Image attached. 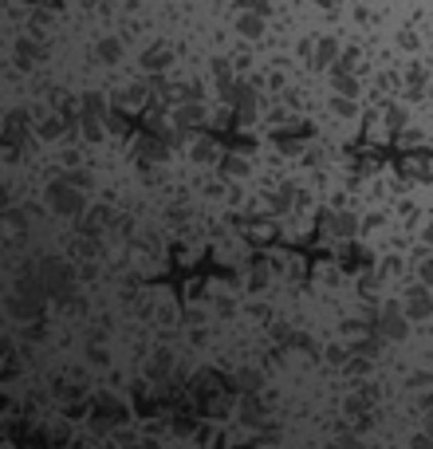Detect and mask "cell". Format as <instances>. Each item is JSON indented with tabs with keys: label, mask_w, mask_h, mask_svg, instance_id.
Here are the masks:
<instances>
[{
	"label": "cell",
	"mask_w": 433,
	"mask_h": 449,
	"mask_svg": "<svg viewBox=\"0 0 433 449\" xmlns=\"http://www.w3.org/2000/svg\"><path fill=\"white\" fill-rule=\"evenodd\" d=\"M48 201H51V209H55V213H68V217H75V213L83 209V194H79V186H71L68 178H63V181H51Z\"/></svg>",
	"instance_id": "cell-1"
},
{
	"label": "cell",
	"mask_w": 433,
	"mask_h": 449,
	"mask_svg": "<svg viewBox=\"0 0 433 449\" xmlns=\"http://www.w3.org/2000/svg\"><path fill=\"white\" fill-rule=\"evenodd\" d=\"M406 307H398V304H386L383 312H378V331H383L386 339H402L406 335Z\"/></svg>",
	"instance_id": "cell-2"
},
{
	"label": "cell",
	"mask_w": 433,
	"mask_h": 449,
	"mask_svg": "<svg viewBox=\"0 0 433 449\" xmlns=\"http://www.w3.org/2000/svg\"><path fill=\"white\" fill-rule=\"evenodd\" d=\"M402 307H406V315H410V319H429V312H433L429 292H425V288H414V292L406 296V304H402Z\"/></svg>",
	"instance_id": "cell-3"
},
{
	"label": "cell",
	"mask_w": 433,
	"mask_h": 449,
	"mask_svg": "<svg viewBox=\"0 0 433 449\" xmlns=\"http://www.w3.org/2000/svg\"><path fill=\"white\" fill-rule=\"evenodd\" d=\"M323 229L331 233V237L347 241V237H355V217H327L323 221Z\"/></svg>",
	"instance_id": "cell-4"
},
{
	"label": "cell",
	"mask_w": 433,
	"mask_h": 449,
	"mask_svg": "<svg viewBox=\"0 0 433 449\" xmlns=\"http://www.w3.org/2000/svg\"><path fill=\"white\" fill-rule=\"evenodd\" d=\"M170 363H173L170 351H154V355H150V366H146V371H150V379H166V374H170Z\"/></svg>",
	"instance_id": "cell-5"
},
{
	"label": "cell",
	"mask_w": 433,
	"mask_h": 449,
	"mask_svg": "<svg viewBox=\"0 0 433 449\" xmlns=\"http://www.w3.org/2000/svg\"><path fill=\"white\" fill-rule=\"evenodd\" d=\"M240 418H245V422H260L264 418V406H260V398H256V394H245V402H240Z\"/></svg>",
	"instance_id": "cell-6"
},
{
	"label": "cell",
	"mask_w": 433,
	"mask_h": 449,
	"mask_svg": "<svg viewBox=\"0 0 433 449\" xmlns=\"http://www.w3.org/2000/svg\"><path fill=\"white\" fill-rule=\"evenodd\" d=\"M237 382H240V390H245V394H256V390H260V374H256V371H240Z\"/></svg>",
	"instance_id": "cell-7"
},
{
	"label": "cell",
	"mask_w": 433,
	"mask_h": 449,
	"mask_svg": "<svg viewBox=\"0 0 433 449\" xmlns=\"http://www.w3.org/2000/svg\"><path fill=\"white\" fill-rule=\"evenodd\" d=\"M410 449H433V433H417V438L410 441Z\"/></svg>",
	"instance_id": "cell-8"
},
{
	"label": "cell",
	"mask_w": 433,
	"mask_h": 449,
	"mask_svg": "<svg viewBox=\"0 0 433 449\" xmlns=\"http://www.w3.org/2000/svg\"><path fill=\"white\" fill-rule=\"evenodd\" d=\"M225 170H229V174H245V162H240V158H225Z\"/></svg>",
	"instance_id": "cell-9"
},
{
	"label": "cell",
	"mask_w": 433,
	"mask_h": 449,
	"mask_svg": "<svg viewBox=\"0 0 433 449\" xmlns=\"http://www.w3.org/2000/svg\"><path fill=\"white\" fill-rule=\"evenodd\" d=\"M422 280H425V284H433V260L422 264Z\"/></svg>",
	"instance_id": "cell-10"
},
{
	"label": "cell",
	"mask_w": 433,
	"mask_h": 449,
	"mask_svg": "<svg viewBox=\"0 0 433 449\" xmlns=\"http://www.w3.org/2000/svg\"><path fill=\"white\" fill-rule=\"evenodd\" d=\"M425 414H429V422H433V394H425Z\"/></svg>",
	"instance_id": "cell-11"
},
{
	"label": "cell",
	"mask_w": 433,
	"mask_h": 449,
	"mask_svg": "<svg viewBox=\"0 0 433 449\" xmlns=\"http://www.w3.org/2000/svg\"><path fill=\"white\" fill-rule=\"evenodd\" d=\"M331 449H355V441H335Z\"/></svg>",
	"instance_id": "cell-12"
},
{
	"label": "cell",
	"mask_w": 433,
	"mask_h": 449,
	"mask_svg": "<svg viewBox=\"0 0 433 449\" xmlns=\"http://www.w3.org/2000/svg\"><path fill=\"white\" fill-rule=\"evenodd\" d=\"M142 449H158V445H154V441H146V445H142Z\"/></svg>",
	"instance_id": "cell-13"
},
{
	"label": "cell",
	"mask_w": 433,
	"mask_h": 449,
	"mask_svg": "<svg viewBox=\"0 0 433 449\" xmlns=\"http://www.w3.org/2000/svg\"><path fill=\"white\" fill-rule=\"evenodd\" d=\"M429 433H433V422H429Z\"/></svg>",
	"instance_id": "cell-14"
}]
</instances>
